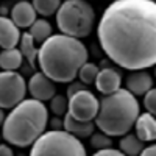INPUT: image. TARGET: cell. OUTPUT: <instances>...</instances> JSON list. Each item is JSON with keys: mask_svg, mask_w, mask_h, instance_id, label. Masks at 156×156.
Here are the masks:
<instances>
[{"mask_svg": "<svg viewBox=\"0 0 156 156\" xmlns=\"http://www.w3.org/2000/svg\"><path fill=\"white\" fill-rule=\"evenodd\" d=\"M98 44L105 55L126 70L150 69L156 62L154 0H114L100 17Z\"/></svg>", "mask_w": 156, "mask_h": 156, "instance_id": "6da1fadb", "label": "cell"}, {"mask_svg": "<svg viewBox=\"0 0 156 156\" xmlns=\"http://www.w3.org/2000/svg\"><path fill=\"white\" fill-rule=\"evenodd\" d=\"M87 47L67 34H51L37 48V64L44 75L55 83H70L76 78L78 69L87 62Z\"/></svg>", "mask_w": 156, "mask_h": 156, "instance_id": "7a4b0ae2", "label": "cell"}, {"mask_svg": "<svg viewBox=\"0 0 156 156\" xmlns=\"http://www.w3.org/2000/svg\"><path fill=\"white\" fill-rule=\"evenodd\" d=\"M48 122V109L45 103L34 98H23L5 117L2 125V137L9 145L19 148L30 147L41 136Z\"/></svg>", "mask_w": 156, "mask_h": 156, "instance_id": "3957f363", "label": "cell"}, {"mask_svg": "<svg viewBox=\"0 0 156 156\" xmlns=\"http://www.w3.org/2000/svg\"><path fill=\"white\" fill-rule=\"evenodd\" d=\"M139 114L140 108L136 97L125 87H120L98 100V111L94 123L109 137H120L131 131Z\"/></svg>", "mask_w": 156, "mask_h": 156, "instance_id": "277c9868", "label": "cell"}, {"mask_svg": "<svg viewBox=\"0 0 156 156\" xmlns=\"http://www.w3.org/2000/svg\"><path fill=\"white\" fill-rule=\"evenodd\" d=\"M56 25L62 34L87 37L95 25V11L87 0H64L56 11Z\"/></svg>", "mask_w": 156, "mask_h": 156, "instance_id": "5b68a950", "label": "cell"}, {"mask_svg": "<svg viewBox=\"0 0 156 156\" xmlns=\"http://www.w3.org/2000/svg\"><path fill=\"white\" fill-rule=\"evenodd\" d=\"M30 156H87V153L81 139L64 129H50L31 144Z\"/></svg>", "mask_w": 156, "mask_h": 156, "instance_id": "8992f818", "label": "cell"}, {"mask_svg": "<svg viewBox=\"0 0 156 156\" xmlns=\"http://www.w3.org/2000/svg\"><path fill=\"white\" fill-rule=\"evenodd\" d=\"M27 95V81L16 70L0 72V108L11 109Z\"/></svg>", "mask_w": 156, "mask_h": 156, "instance_id": "52a82bcc", "label": "cell"}, {"mask_svg": "<svg viewBox=\"0 0 156 156\" xmlns=\"http://www.w3.org/2000/svg\"><path fill=\"white\" fill-rule=\"evenodd\" d=\"M67 111L76 120H94L98 111V98L89 89L78 90L76 94L69 97Z\"/></svg>", "mask_w": 156, "mask_h": 156, "instance_id": "ba28073f", "label": "cell"}, {"mask_svg": "<svg viewBox=\"0 0 156 156\" xmlns=\"http://www.w3.org/2000/svg\"><path fill=\"white\" fill-rule=\"evenodd\" d=\"M27 92L31 98L45 103L56 94V84L42 72H34L27 83Z\"/></svg>", "mask_w": 156, "mask_h": 156, "instance_id": "9c48e42d", "label": "cell"}, {"mask_svg": "<svg viewBox=\"0 0 156 156\" xmlns=\"http://www.w3.org/2000/svg\"><path fill=\"white\" fill-rule=\"evenodd\" d=\"M94 83H95L97 90L101 92L103 95L112 94L122 86V73L119 70H115L114 67H103L98 70Z\"/></svg>", "mask_w": 156, "mask_h": 156, "instance_id": "30bf717a", "label": "cell"}, {"mask_svg": "<svg viewBox=\"0 0 156 156\" xmlns=\"http://www.w3.org/2000/svg\"><path fill=\"white\" fill-rule=\"evenodd\" d=\"M133 73H129L125 80V89L129 90L134 97L144 95L147 90L153 87V76L151 73L147 72V69L142 70H131Z\"/></svg>", "mask_w": 156, "mask_h": 156, "instance_id": "8fae6325", "label": "cell"}, {"mask_svg": "<svg viewBox=\"0 0 156 156\" xmlns=\"http://www.w3.org/2000/svg\"><path fill=\"white\" fill-rule=\"evenodd\" d=\"M62 129L78 139H86L95 131V123L94 120H89V122L76 120L69 112H66L62 115Z\"/></svg>", "mask_w": 156, "mask_h": 156, "instance_id": "7c38bea8", "label": "cell"}, {"mask_svg": "<svg viewBox=\"0 0 156 156\" xmlns=\"http://www.w3.org/2000/svg\"><path fill=\"white\" fill-rule=\"evenodd\" d=\"M20 39V28L6 16H0V47L14 48Z\"/></svg>", "mask_w": 156, "mask_h": 156, "instance_id": "4fadbf2b", "label": "cell"}, {"mask_svg": "<svg viewBox=\"0 0 156 156\" xmlns=\"http://www.w3.org/2000/svg\"><path fill=\"white\" fill-rule=\"evenodd\" d=\"M36 11L33 8V5L27 0H20L17 2L11 9V20L14 22L19 28H30V25L37 19L36 17Z\"/></svg>", "mask_w": 156, "mask_h": 156, "instance_id": "5bb4252c", "label": "cell"}, {"mask_svg": "<svg viewBox=\"0 0 156 156\" xmlns=\"http://www.w3.org/2000/svg\"><path fill=\"white\" fill-rule=\"evenodd\" d=\"M134 129H136V136L142 140V142H148V144H153L156 139V120L154 115L150 112H144L139 114L137 119L134 122Z\"/></svg>", "mask_w": 156, "mask_h": 156, "instance_id": "9a60e30c", "label": "cell"}, {"mask_svg": "<svg viewBox=\"0 0 156 156\" xmlns=\"http://www.w3.org/2000/svg\"><path fill=\"white\" fill-rule=\"evenodd\" d=\"M23 64V56L17 47L5 48L0 51V69L2 70H17Z\"/></svg>", "mask_w": 156, "mask_h": 156, "instance_id": "2e32d148", "label": "cell"}, {"mask_svg": "<svg viewBox=\"0 0 156 156\" xmlns=\"http://www.w3.org/2000/svg\"><path fill=\"white\" fill-rule=\"evenodd\" d=\"M122 139L119 140V148L125 156H139L142 148L145 147V142H142L136 134L133 133H126L120 136Z\"/></svg>", "mask_w": 156, "mask_h": 156, "instance_id": "e0dca14e", "label": "cell"}, {"mask_svg": "<svg viewBox=\"0 0 156 156\" xmlns=\"http://www.w3.org/2000/svg\"><path fill=\"white\" fill-rule=\"evenodd\" d=\"M19 50L23 56V59H27V62L33 67L36 58H37V48H36V42L33 41V37L28 31L20 33V39H19Z\"/></svg>", "mask_w": 156, "mask_h": 156, "instance_id": "ac0fdd59", "label": "cell"}, {"mask_svg": "<svg viewBox=\"0 0 156 156\" xmlns=\"http://www.w3.org/2000/svg\"><path fill=\"white\" fill-rule=\"evenodd\" d=\"M28 33L31 34L33 41L36 44H42L47 37H50L53 34V28H51V23L45 19H36L31 25Z\"/></svg>", "mask_w": 156, "mask_h": 156, "instance_id": "d6986e66", "label": "cell"}, {"mask_svg": "<svg viewBox=\"0 0 156 156\" xmlns=\"http://www.w3.org/2000/svg\"><path fill=\"white\" fill-rule=\"evenodd\" d=\"M31 5L36 11V14H41L42 17H48L58 11L61 0H33Z\"/></svg>", "mask_w": 156, "mask_h": 156, "instance_id": "ffe728a7", "label": "cell"}, {"mask_svg": "<svg viewBox=\"0 0 156 156\" xmlns=\"http://www.w3.org/2000/svg\"><path fill=\"white\" fill-rule=\"evenodd\" d=\"M98 70H100V67L97 66V64L89 62V61H87V62H84V64H83V66H81L80 69H78L76 76L80 78V81H81L83 84L89 86V84H94Z\"/></svg>", "mask_w": 156, "mask_h": 156, "instance_id": "44dd1931", "label": "cell"}, {"mask_svg": "<svg viewBox=\"0 0 156 156\" xmlns=\"http://www.w3.org/2000/svg\"><path fill=\"white\" fill-rule=\"evenodd\" d=\"M48 101H50V111L53 112L55 115L62 117L64 114L67 112V103H69V98H67L66 95L55 94Z\"/></svg>", "mask_w": 156, "mask_h": 156, "instance_id": "7402d4cb", "label": "cell"}, {"mask_svg": "<svg viewBox=\"0 0 156 156\" xmlns=\"http://www.w3.org/2000/svg\"><path fill=\"white\" fill-rule=\"evenodd\" d=\"M89 140H90V145H92V148H95V150H103V148H109V147H112V139L108 136V134H105V133H92L89 136Z\"/></svg>", "mask_w": 156, "mask_h": 156, "instance_id": "603a6c76", "label": "cell"}, {"mask_svg": "<svg viewBox=\"0 0 156 156\" xmlns=\"http://www.w3.org/2000/svg\"><path fill=\"white\" fill-rule=\"evenodd\" d=\"M144 106H145L147 112L154 115V112H156V90H154V87H151L150 90H147L144 94Z\"/></svg>", "mask_w": 156, "mask_h": 156, "instance_id": "cb8c5ba5", "label": "cell"}, {"mask_svg": "<svg viewBox=\"0 0 156 156\" xmlns=\"http://www.w3.org/2000/svg\"><path fill=\"white\" fill-rule=\"evenodd\" d=\"M83 89H87L86 87V84H83L81 81H70L69 83V87H67V98L69 97H72L73 94H76L78 92V90H83Z\"/></svg>", "mask_w": 156, "mask_h": 156, "instance_id": "d4e9b609", "label": "cell"}, {"mask_svg": "<svg viewBox=\"0 0 156 156\" xmlns=\"http://www.w3.org/2000/svg\"><path fill=\"white\" fill-rule=\"evenodd\" d=\"M92 156H125L120 150H114L112 147L109 148H103V150H97Z\"/></svg>", "mask_w": 156, "mask_h": 156, "instance_id": "484cf974", "label": "cell"}, {"mask_svg": "<svg viewBox=\"0 0 156 156\" xmlns=\"http://www.w3.org/2000/svg\"><path fill=\"white\" fill-rule=\"evenodd\" d=\"M47 126H50V129H62V119L55 115L53 119H48Z\"/></svg>", "mask_w": 156, "mask_h": 156, "instance_id": "4316f807", "label": "cell"}, {"mask_svg": "<svg viewBox=\"0 0 156 156\" xmlns=\"http://www.w3.org/2000/svg\"><path fill=\"white\" fill-rule=\"evenodd\" d=\"M139 156H156V145L150 144L148 147H144L142 151L139 153Z\"/></svg>", "mask_w": 156, "mask_h": 156, "instance_id": "83f0119b", "label": "cell"}, {"mask_svg": "<svg viewBox=\"0 0 156 156\" xmlns=\"http://www.w3.org/2000/svg\"><path fill=\"white\" fill-rule=\"evenodd\" d=\"M0 156H14V151L8 144H0Z\"/></svg>", "mask_w": 156, "mask_h": 156, "instance_id": "f1b7e54d", "label": "cell"}, {"mask_svg": "<svg viewBox=\"0 0 156 156\" xmlns=\"http://www.w3.org/2000/svg\"><path fill=\"white\" fill-rule=\"evenodd\" d=\"M5 117H6V114H5V109H3V108H0V128H2V125H3Z\"/></svg>", "mask_w": 156, "mask_h": 156, "instance_id": "f546056e", "label": "cell"}, {"mask_svg": "<svg viewBox=\"0 0 156 156\" xmlns=\"http://www.w3.org/2000/svg\"><path fill=\"white\" fill-rule=\"evenodd\" d=\"M6 14H8V8L2 6V8H0V16H6Z\"/></svg>", "mask_w": 156, "mask_h": 156, "instance_id": "4dcf8cb0", "label": "cell"}, {"mask_svg": "<svg viewBox=\"0 0 156 156\" xmlns=\"http://www.w3.org/2000/svg\"><path fill=\"white\" fill-rule=\"evenodd\" d=\"M0 139H2V133H0Z\"/></svg>", "mask_w": 156, "mask_h": 156, "instance_id": "1f68e13d", "label": "cell"}]
</instances>
